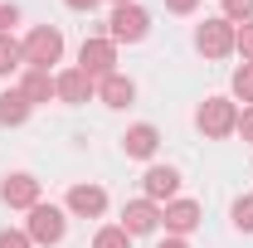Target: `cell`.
<instances>
[{
  "label": "cell",
  "mask_w": 253,
  "mask_h": 248,
  "mask_svg": "<svg viewBox=\"0 0 253 248\" xmlns=\"http://www.w3.org/2000/svg\"><path fill=\"white\" fill-rule=\"evenodd\" d=\"M195 122H200L205 136L224 141V136H234V131H239V107H234L229 97H205V102H200V112H195Z\"/></svg>",
  "instance_id": "cell-1"
},
{
  "label": "cell",
  "mask_w": 253,
  "mask_h": 248,
  "mask_svg": "<svg viewBox=\"0 0 253 248\" xmlns=\"http://www.w3.org/2000/svg\"><path fill=\"white\" fill-rule=\"evenodd\" d=\"M20 49H25V63H30V68H44V73H49V63L63 59V34L54 30V25H39V30H30V39H25Z\"/></svg>",
  "instance_id": "cell-2"
},
{
  "label": "cell",
  "mask_w": 253,
  "mask_h": 248,
  "mask_svg": "<svg viewBox=\"0 0 253 248\" xmlns=\"http://www.w3.org/2000/svg\"><path fill=\"white\" fill-rule=\"evenodd\" d=\"M146 30H151V15L141 10V5H117L112 10V20H107V39L112 44H136V39H146Z\"/></svg>",
  "instance_id": "cell-3"
},
{
  "label": "cell",
  "mask_w": 253,
  "mask_h": 248,
  "mask_svg": "<svg viewBox=\"0 0 253 248\" xmlns=\"http://www.w3.org/2000/svg\"><path fill=\"white\" fill-rule=\"evenodd\" d=\"M234 30H239V25H229L224 15H214V20H205V25L195 30V49H200L205 59H224V54H234Z\"/></svg>",
  "instance_id": "cell-4"
},
{
  "label": "cell",
  "mask_w": 253,
  "mask_h": 248,
  "mask_svg": "<svg viewBox=\"0 0 253 248\" xmlns=\"http://www.w3.org/2000/svg\"><path fill=\"white\" fill-rule=\"evenodd\" d=\"M117 44L112 39H83V49H78V68L93 78V83H102V78H112L117 68Z\"/></svg>",
  "instance_id": "cell-5"
},
{
  "label": "cell",
  "mask_w": 253,
  "mask_h": 248,
  "mask_svg": "<svg viewBox=\"0 0 253 248\" xmlns=\"http://www.w3.org/2000/svg\"><path fill=\"white\" fill-rule=\"evenodd\" d=\"M63 229H68V219H63V209H54V205H34L30 209V224H25V234H30V244H59Z\"/></svg>",
  "instance_id": "cell-6"
},
{
  "label": "cell",
  "mask_w": 253,
  "mask_h": 248,
  "mask_svg": "<svg viewBox=\"0 0 253 248\" xmlns=\"http://www.w3.org/2000/svg\"><path fill=\"white\" fill-rule=\"evenodd\" d=\"M0 200L10 205V209H34L39 205V180L34 175H5V185H0Z\"/></svg>",
  "instance_id": "cell-7"
},
{
  "label": "cell",
  "mask_w": 253,
  "mask_h": 248,
  "mask_svg": "<svg viewBox=\"0 0 253 248\" xmlns=\"http://www.w3.org/2000/svg\"><path fill=\"white\" fill-rule=\"evenodd\" d=\"M93 88H97V83L83 73V68H63L59 78H54V97H59V102H88Z\"/></svg>",
  "instance_id": "cell-8"
},
{
  "label": "cell",
  "mask_w": 253,
  "mask_h": 248,
  "mask_svg": "<svg viewBox=\"0 0 253 248\" xmlns=\"http://www.w3.org/2000/svg\"><path fill=\"white\" fill-rule=\"evenodd\" d=\"M161 219H166V229H170L175 239H185V234L200 229V205H195V200H170V205L161 209Z\"/></svg>",
  "instance_id": "cell-9"
},
{
  "label": "cell",
  "mask_w": 253,
  "mask_h": 248,
  "mask_svg": "<svg viewBox=\"0 0 253 248\" xmlns=\"http://www.w3.org/2000/svg\"><path fill=\"white\" fill-rule=\"evenodd\" d=\"M141 190H146L151 205H161V200H170V195L180 190V170H175V165H151V170L141 175Z\"/></svg>",
  "instance_id": "cell-10"
},
{
  "label": "cell",
  "mask_w": 253,
  "mask_h": 248,
  "mask_svg": "<svg viewBox=\"0 0 253 248\" xmlns=\"http://www.w3.org/2000/svg\"><path fill=\"white\" fill-rule=\"evenodd\" d=\"M156 224H161V205H151V200H131L122 209V229L131 239H136V234H151Z\"/></svg>",
  "instance_id": "cell-11"
},
{
  "label": "cell",
  "mask_w": 253,
  "mask_h": 248,
  "mask_svg": "<svg viewBox=\"0 0 253 248\" xmlns=\"http://www.w3.org/2000/svg\"><path fill=\"white\" fill-rule=\"evenodd\" d=\"M156 146H161V131H156L151 122H136V126L122 136V151L136 156V161H151V156H156Z\"/></svg>",
  "instance_id": "cell-12"
},
{
  "label": "cell",
  "mask_w": 253,
  "mask_h": 248,
  "mask_svg": "<svg viewBox=\"0 0 253 248\" xmlns=\"http://www.w3.org/2000/svg\"><path fill=\"white\" fill-rule=\"evenodd\" d=\"M68 209L83 214V219H97L102 209H107V190L102 185H73L68 190Z\"/></svg>",
  "instance_id": "cell-13"
},
{
  "label": "cell",
  "mask_w": 253,
  "mask_h": 248,
  "mask_svg": "<svg viewBox=\"0 0 253 248\" xmlns=\"http://www.w3.org/2000/svg\"><path fill=\"white\" fill-rule=\"evenodd\" d=\"M97 97H102L107 107H131V102H136V83H131L126 73H112V78L97 83Z\"/></svg>",
  "instance_id": "cell-14"
},
{
  "label": "cell",
  "mask_w": 253,
  "mask_h": 248,
  "mask_svg": "<svg viewBox=\"0 0 253 248\" xmlns=\"http://www.w3.org/2000/svg\"><path fill=\"white\" fill-rule=\"evenodd\" d=\"M30 97L20 93V88H10V93H0V126H20L25 117H30Z\"/></svg>",
  "instance_id": "cell-15"
},
{
  "label": "cell",
  "mask_w": 253,
  "mask_h": 248,
  "mask_svg": "<svg viewBox=\"0 0 253 248\" xmlns=\"http://www.w3.org/2000/svg\"><path fill=\"white\" fill-rule=\"evenodd\" d=\"M20 93L30 97V102H49V97H54V78H49L44 68H30V73L20 78Z\"/></svg>",
  "instance_id": "cell-16"
},
{
  "label": "cell",
  "mask_w": 253,
  "mask_h": 248,
  "mask_svg": "<svg viewBox=\"0 0 253 248\" xmlns=\"http://www.w3.org/2000/svg\"><path fill=\"white\" fill-rule=\"evenodd\" d=\"M20 63H25V49H20L10 34H0V78H10Z\"/></svg>",
  "instance_id": "cell-17"
},
{
  "label": "cell",
  "mask_w": 253,
  "mask_h": 248,
  "mask_svg": "<svg viewBox=\"0 0 253 248\" xmlns=\"http://www.w3.org/2000/svg\"><path fill=\"white\" fill-rule=\"evenodd\" d=\"M93 248H131V234H126L122 224H107V229L93 234Z\"/></svg>",
  "instance_id": "cell-18"
},
{
  "label": "cell",
  "mask_w": 253,
  "mask_h": 248,
  "mask_svg": "<svg viewBox=\"0 0 253 248\" xmlns=\"http://www.w3.org/2000/svg\"><path fill=\"white\" fill-rule=\"evenodd\" d=\"M234 97H244V102L253 107V63L234 68Z\"/></svg>",
  "instance_id": "cell-19"
},
{
  "label": "cell",
  "mask_w": 253,
  "mask_h": 248,
  "mask_svg": "<svg viewBox=\"0 0 253 248\" xmlns=\"http://www.w3.org/2000/svg\"><path fill=\"white\" fill-rule=\"evenodd\" d=\"M224 20H229V25H239V20L249 25L253 20V0H224Z\"/></svg>",
  "instance_id": "cell-20"
},
{
  "label": "cell",
  "mask_w": 253,
  "mask_h": 248,
  "mask_svg": "<svg viewBox=\"0 0 253 248\" xmlns=\"http://www.w3.org/2000/svg\"><path fill=\"white\" fill-rule=\"evenodd\" d=\"M234 224H239L244 234H253V195H244V200H234Z\"/></svg>",
  "instance_id": "cell-21"
},
{
  "label": "cell",
  "mask_w": 253,
  "mask_h": 248,
  "mask_svg": "<svg viewBox=\"0 0 253 248\" xmlns=\"http://www.w3.org/2000/svg\"><path fill=\"white\" fill-rule=\"evenodd\" d=\"M234 49L244 54V63H253V20H249V25H239V30H234Z\"/></svg>",
  "instance_id": "cell-22"
},
{
  "label": "cell",
  "mask_w": 253,
  "mask_h": 248,
  "mask_svg": "<svg viewBox=\"0 0 253 248\" xmlns=\"http://www.w3.org/2000/svg\"><path fill=\"white\" fill-rule=\"evenodd\" d=\"M0 248H34L25 229H0Z\"/></svg>",
  "instance_id": "cell-23"
},
{
  "label": "cell",
  "mask_w": 253,
  "mask_h": 248,
  "mask_svg": "<svg viewBox=\"0 0 253 248\" xmlns=\"http://www.w3.org/2000/svg\"><path fill=\"white\" fill-rule=\"evenodd\" d=\"M15 25H20V10L15 5H0V34H10Z\"/></svg>",
  "instance_id": "cell-24"
},
{
  "label": "cell",
  "mask_w": 253,
  "mask_h": 248,
  "mask_svg": "<svg viewBox=\"0 0 253 248\" xmlns=\"http://www.w3.org/2000/svg\"><path fill=\"white\" fill-rule=\"evenodd\" d=\"M239 136L253 146V107H244V112H239Z\"/></svg>",
  "instance_id": "cell-25"
},
{
  "label": "cell",
  "mask_w": 253,
  "mask_h": 248,
  "mask_svg": "<svg viewBox=\"0 0 253 248\" xmlns=\"http://www.w3.org/2000/svg\"><path fill=\"white\" fill-rule=\"evenodd\" d=\"M195 5H200V0H166V10H170V15H190Z\"/></svg>",
  "instance_id": "cell-26"
},
{
  "label": "cell",
  "mask_w": 253,
  "mask_h": 248,
  "mask_svg": "<svg viewBox=\"0 0 253 248\" xmlns=\"http://www.w3.org/2000/svg\"><path fill=\"white\" fill-rule=\"evenodd\" d=\"M63 5H68V10H93L97 0H63Z\"/></svg>",
  "instance_id": "cell-27"
},
{
  "label": "cell",
  "mask_w": 253,
  "mask_h": 248,
  "mask_svg": "<svg viewBox=\"0 0 253 248\" xmlns=\"http://www.w3.org/2000/svg\"><path fill=\"white\" fill-rule=\"evenodd\" d=\"M161 248H190V244H185V239H175V234H170V239H166Z\"/></svg>",
  "instance_id": "cell-28"
},
{
  "label": "cell",
  "mask_w": 253,
  "mask_h": 248,
  "mask_svg": "<svg viewBox=\"0 0 253 248\" xmlns=\"http://www.w3.org/2000/svg\"><path fill=\"white\" fill-rule=\"evenodd\" d=\"M112 5H131V0H112Z\"/></svg>",
  "instance_id": "cell-29"
}]
</instances>
